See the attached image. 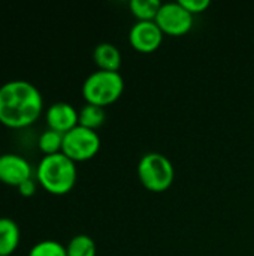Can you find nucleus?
I'll list each match as a JSON object with an SVG mask.
<instances>
[{
    "instance_id": "nucleus-6",
    "label": "nucleus",
    "mask_w": 254,
    "mask_h": 256,
    "mask_svg": "<svg viewBox=\"0 0 254 256\" xmlns=\"http://www.w3.org/2000/svg\"><path fill=\"white\" fill-rule=\"evenodd\" d=\"M156 24L163 33L171 36H181L190 32L193 26V15L184 9L180 2L165 3L156 16Z\"/></svg>"
},
{
    "instance_id": "nucleus-2",
    "label": "nucleus",
    "mask_w": 254,
    "mask_h": 256,
    "mask_svg": "<svg viewBox=\"0 0 254 256\" xmlns=\"http://www.w3.org/2000/svg\"><path fill=\"white\" fill-rule=\"evenodd\" d=\"M36 180L46 192L66 195L76 183V165L63 153L43 156L36 168Z\"/></svg>"
},
{
    "instance_id": "nucleus-9",
    "label": "nucleus",
    "mask_w": 254,
    "mask_h": 256,
    "mask_svg": "<svg viewBox=\"0 0 254 256\" xmlns=\"http://www.w3.org/2000/svg\"><path fill=\"white\" fill-rule=\"evenodd\" d=\"M45 117H46V123L49 129L64 135L66 132L78 126L79 112L70 104L55 102L46 110Z\"/></svg>"
},
{
    "instance_id": "nucleus-1",
    "label": "nucleus",
    "mask_w": 254,
    "mask_h": 256,
    "mask_svg": "<svg viewBox=\"0 0 254 256\" xmlns=\"http://www.w3.org/2000/svg\"><path fill=\"white\" fill-rule=\"evenodd\" d=\"M43 98L39 88L24 80L0 86V123L9 129L31 126L42 114Z\"/></svg>"
},
{
    "instance_id": "nucleus-5",
    "label": "nucleus",
    "mask_w": 254,
    "mask_h": 256,
    "mask_svg": "<svg viewBox=\"0 0 254 256\" xmlns=\"http://www.w3.org/2000/svg\"><path fill=\"white\" fill-rule=\"evenodd\" d=\"M100 148V138L96 130L76 126L72 130L63 135V147L61 153L67 156L70 160L84 162L97 154Z\"/></svg>"
},
{
    "instance_id": "nucleus-17",
    "label": "nucleus",
    "mask_w": 254,
    "mask_h": 256,
    "mask_svg": "<svg viewBox=\"0 0 254 256\" xmlns=\"http://www.w3.org/2000/svg\"><path fill=\"white\" fill-rule=\"evenodd\" d=\"M181 6L184 9H187L192 15L195 14H201L204 10L208 9L210 6V0H180Z\"/></svg>"
},
{
    "instance_id": "nucleus-3",
    "label": "nucleus",
    "mask_w": 254,
    "mask_h": 256,
    "mask_svg": "<svg viewBox=\"0 0 254 256\" xmlns=\"http://www.w3.org/2000/svg\"><path fill=\"white\" fill-rule=\"evenodd\" d=\"M124 90V80L118 72H93L82 84V96L87 104L106 106L114 104Z\"/></svg>"
},
{
    "instance_id": "nucleus-11",
    "label": "nucleus",
    "mask_w": 254,
    "mask_h": 256,
    "mask_svg": "<svg viewBox=\"0 0 254 256\" xmlns=\"http://www.w3.org/2000/svg\"><path fill=\"white\" fill-rule=\"evenodd\" d=\"M19 226L9 218H0V256L12 255L19 246Z\"/></svg>"
},
{
    "instance_id": "nucleus-4",
    "label": "nucleus",
    "mask_w": 254,
    "mask_h": 256,
    "mask_svg": "<svg viewBox=\"0 0 254 256\" xmlns=\"http://www.w3.org/2000/svg\"><path fill=\"white\" fill-rule=\"evenodd\" d=\"M138 177L142 186L151 192H163L171 188L175 171L172 162L160 153H147L138 164Z\"/></svg>"
},
{
    "instance_id": "nucleus-10",
    "label": "nucleus",
    "mask_w": 254,
    "mask_h": 256,
    "mask_svg": "<svg viewBox=\"0 0 254 256\" xmlns=\"http://www.w3.org/2000/svg\"><path fill=\"white\" fill-rule=\"evenodd\" d=\"M94 63L99 66V70L118 72L121 66V52L120 50L108 42L99 44L93 51Z\"/></svg>"
},
{
    "instance_id": "nucleus-14",
    "label": "nucleus",
    "mask_w": 254,
    "mask_h": 256,
    "mask_svg": "<svg viewBox=\"0 0 254 256\" xmlns=\"http://www.w3.org/2000/svg\"><path fill=\"white\" fill-rule=\"evenodd\" d=\"M66 252L67 256H96V244L91 237L79 234L69 242Z\"/></svg>"
},
{
    "instance_id": "nucleus-18",
    "label": "nucleus",
    "mask_w": 254,
    "mask_h": 256,
    "mask_svg": "<svg viewBox=\"0 0 254 256\" xmlns=\"http://www.w3.org/2000/svg\"><path fill=\"white\" fill-rule=\"evenodd\" d=\"M18 192H19V195H22V196H33L34 192H36V182H34L33 178L25 180L24 183H21V184L18 186Z\"/></svg>"
},
{
    "instance_id": "nucleus-15",
    "label": "nucleus",
    "mask_w": 254,
    "mask_h": 256,
    "mask_svg": "<svg viewBox=\"0 0 254 256\" xmlns=\"http://www.w3.org/2000/svg\"><path fill=\"white\" fill-rule=\"evenodd\" d=\"M37 146H39V150H40L45 156L61 153V147H63V134L55 132V130H52V129H48V130H45V132L39 136Z\"/></svg>"
},
{
    "instance_id": "nucleus-7",
    "label": "nucleus",
    "mask_w": 254,
    "mask_h": 256,
    "mask_svg": "<svg viewBox=\"0 0 254 256\" xmlns=\"http://www.w3.org/2000/svg\"><path fill=\"white\" fill-rule=\"evenodd\" d=\"M129 40L136 51L150 54L160 46L163 40V32L156 21H138L130 28Z\"/></svg>"
},
{
    "instance_id": "nucleus-12",
    "label": "nucleus",
    "mask_w": 254,
    "mask_h": 256,
    "mask_svg": "<svg viewBox=\"0 0 254 256\" xmlns=\"http://www.w3.org/2000/svg\"><path fill=\"white\" fill-rule=\"evenodd\" d=\"M105 110L102 106H97V105H91V104H87L81 108L79 111V120H78V124L82 126V128H87V129H91V130H96L99 129L103 123H105Z\"/></svg>"
},
{
    "instance_id": "nucleus-13",
    "label": "nucleus",
    "mask_w": 254,
    "mask_h": 256,
    "mask_svg": "<svg viewBox=\"0 0 254 256\" xmlns=\"http://www.w3.org/2000/svg\"><path fill=\"white\" fill-rule=\"evenodd\" d=\"M129 6L138 21H156L162 3L159 0H132Z\"/></svg>"
},
{
    "instance_id": "nucleus-8",
    "label": "nucleus",
    "mask_w": 254,
    "mask_h": 256,
    "mask_svg": "<svg viewBox=\"0 0 254 256\" xmlns=\"http://www.w3.org/2000/svg\"><path fill=\"white\" fill-rule=\"evenodd\" d=\"M31 165L25 158L16 153L0 154V182L3 184L18 188L21 183L31 178Z\"/></svg>"
},
{
    "instance_id": "nucleus-16",
    "label": "nucleus",
    "mask_w": 254,
    "mask_h": 256,
    "mask_svg": "<svg viewBox=\"0 0 254 256\" xmlns=\"http://www.w3.org/2000/svg\"><path fill=\"white\" fill-rule=\"evenodd\" d=\"M28 256H67V252L66 248L55 240H42L30 249Z\"/></svg>"
}]
</instances>
